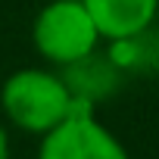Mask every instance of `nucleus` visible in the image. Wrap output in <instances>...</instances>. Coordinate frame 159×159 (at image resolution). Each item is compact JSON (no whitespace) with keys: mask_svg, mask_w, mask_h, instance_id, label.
I'll list each match as a JSON object with an SVG mask.
<instances>
[{"mask_svg":"<svg viewBox=\"0 0 159 159\" xmlns=\"http://www.w3.org/2000/svg\"><path fill=\"white\" fill-rule=\"evenodd\" d=\"M7 159H10V156H7Z\"/></svg>","mask_w":159,"mask_h":159,"instance_id":"6","label":"nucleus"},{"mask_svg":"<svg viewBox=\"0 0 159 159\" xmlns=\"http://www.w3.org/2000/svg\"><path fill=\"white\" fill-rule=\"evenodd\" d=\"M10 156V140H7V128L3 122H0V159H7Z\"/></svg>","mask_w":159,"mask_h":159,"instance_id":"5","label":"nucleus"},{"mask_svg":"<svg viewBox=\"0 0 159 159\" xmlns=\"http://www.w3.org/2000/svg\"><path fill=\"white\" fill-rule=\"evenodd\" d=\"M84 100H78L69 88L66 75L50 69H16L3 88H0V109L7 122L28 131V134H47L59 122H66Z\"/></svg>","mask_w":159,"mask_h":159,"instance_id":"1","label":"nucleus"},{"mask_svg":"<svg viewBox=\"0 0 159 159\" xmlns=\"http://www.w3.org/2000/svg\"><path fill=\"white\" fill-rule=\"evenodd\" d=\"M38 159H131L116 131H109L91 103H81L66 122L41 134Z\"/></svg>","mask_w":159,"mask_h":159,"instance_id":"3","label":"nucleus"},{"mask_svg":"<svg viewBox=\"0 0 159 159\" xmlns=\"http://www.w3.org/2000/svg\"><path fill=\"white\" fill-rule=\"evenodd\" d=\"M103 41L131 44L147 34L159 16V0H84Z\"/></svg>","mask_w":159,"mask_h":159,"instance_id":"4","label":"nucleus"},{"mask_svg":"<svg viewBox=\"0 0 159 159\" xmlns=\"http://www.w3.org/2000/svg\"><path fill=\"white\" fill-rule=\"evenodd\" d=\"M103 34L88 13L84 0H50L31 22V47L34 53L59 69L84 62L97 53Z\"/></svg>","mask_w":159,"mask_h":159,"instance_id":"2","label":"nucleus"}]
</instances>
